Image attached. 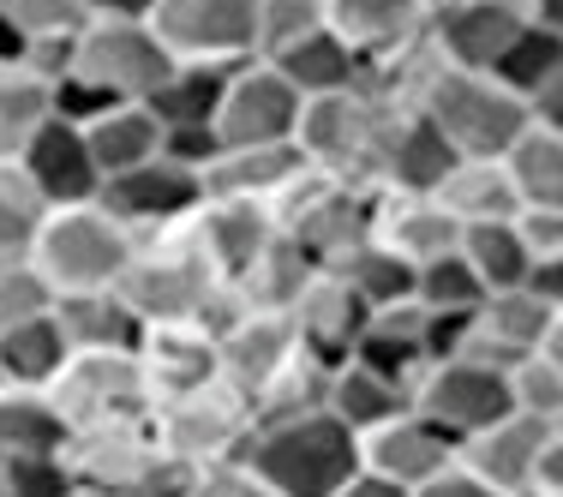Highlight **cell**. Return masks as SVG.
<instances>
[{"mask_svg":"<svg viewBox=\"0 0 563 497\" xmlns=\"http://www.w3.org/2000/svg\"><path fill=\"white\" fill-rule=\"evenodd\" d=\"M432 198L462 228L467 222H504V217H516V210H521L516 186H509L504 156H462V163L444 174V186H438Z\"/></svg>","mask_w":563,"mask_h":497,"instance_id":"cell-31","label":"cell"},{"mask_svg":"<svg viewBox=\"0 0 563 497\" xmlns=\"http://www.w3.org/2000/svg\"><path fill=\"white\" fill-rule=\"evenodd\" d=\"M545 438H552V426L528 420V413H504V420L486 426V432L455 443V462H462L467 474H479L492 492L516 497V492H533V479H540Z\"/></svg>","mask_w":563,"mask_h":497,"instance_id":"cell-20","label":"cell"},{"mask_svg":"<svg viewBox=\"0 0 563 497\" xmlns=\"http://www.w3.org/2000/svg\"><path fill=\"white\" fill-rule=\"evenodd\" d=\"M66 467H73V479L85 492L144 497L174 462L156 450L151 420H144V426H114V432H78L66 443Z\"/></svg>","mask_w":563,"mask_h":497,"instance_id":"cell-13","label":"cell"},{"mask_svg":"<svg viewBox=\"0 0 563 497\" xmlns=\"http://www.w3.org/2000/svg\"><path fill=\"white\" fill-rule=\"evenodd\" d=\"M48 205L36 198V186L24 180L19 163H0V264H24L31 258V240L43 228Z\"/></svg>","mask_w":563,"mask_h":497,"instance_id":"cell-43","label":"cell"},{"mask_svg":"<svg viewBox=\"0 0 563 497\" xmlns=\"http://www.w3.org/2000/svg\"><path fill=\"white\" fill-rule=\"evenodd\" d=\"M306 174V156L294 144H246V151H217V163L205 168V198H246L276 217V205L288 198V186Z\"/></svg>","mask_w":563,"mask_h":497,"instance_id":"cell-24","label":"cell"},{"mask_svg":"<svg viewBox=\"0 0 563 497\" xmlns=\"http://www.w3.org/2000/svg\"><path fill=\"white\" fill-rule=\"evenodd\" d=\"M294 354H300V342H294L288 312L240 306V312L217 330V366H222V378L234 384L240 396H258Z\"/></svg>","mask_w":563,"mask_h":497,"instance_id":"cell-19","label":"cell"},{"mask_svg":"<svg viewBox=\"0 0 563 497\" xmlns=\"http://www.w3.org/2000/svg\"><path fill=\"white\" fill-rule=\"evenodd\" d=\"M55 114V78L31 60H0V163H19L36 126Z\"/></svg>","mask_w":563,"mask_h":497,"instance_id":"cell-33","label":"cell"},{"mask_svg":"<svg viewBox=\"0 0 563 497\" xmlns=\"http://www.w3.org/2000/svg\"><path fill=\"white\" fill-rule=\"evenodd\" d=\"M426 12L432 0H324V24L366 60L413 43L426 31Z\"/></svg>","mask_w":563,"mask_h":497,"instance_id":"cell-27","label":"cell"},{"mask_svg":"<svg viewBox=\"0 0 563 497\" xmlns=\"http://www.w3.org/2000/svg\"><path fill=\"white\" fill-rule=\"evenodd\" d=\"M48 401L73 438L151 420V389H144L139 354H73L60 378L48 384Z\"/></svg>","mask_w":563,"mask_h":497,"instance_id":"cell-8","label":"cell"},{"mask_svg":"<svg viewBox=\"0 0 563 497\" xmlns=\"http://www.w3.org/2000/svg\"><path fill=\"white\" fill-rule=\"evenodd\" d=\"M0 19L24 36V55H31V48H48V43H73L85 31L90 7L85 0H0Z\"/></svg>","mask_w":563,"mask_h":497,"instance_id":"cell-44","label":"cell"},{"mask_svg":"<svg viewBox=\"0 0 563 497\" xmlns=\"http://www.w3.org/2000/svg\"><path fill=\"white\" fill-rule=\"evenodd\" d=\"M558 66H563V31L558 24H521V31L509 36V48L498 55V66H492V78H498L509 97L533 102V90L552 85Z\"/></svg>","mask_w":563,"mask_h":497,"instance_id":"cell-40","label":"cell"},{"mask_svg":"<svg viewBox=\"0 0 563 497\" xmlns=\"http://www.w3.org/2000/svg\"><path fill=\"white\" fill-rule=\"evenodd\" d=\"M282 78H288V90L300 102L312 97H342V90H360L366 85V55H354V48L342 43L330 24H318L312 36H300L294 48H282L271 60Z\"/></svg>","mask_w":563,"mask_h":497,"instance_id":"cell-28","label":"cell"},{"mask_svg":"<svg viewBox=\"0 0 563 497\" xmlns=\"http://www.w3.org/2000/svg\"><path fill=\"white\" fill-rule=\"evenodd\" d=\"M300 126V97L271 60H240L222 85V102L210 114L222 151H246V144H294Z\"/></svg>","mask_w":563,"mask_h":497,"instance_id":"cell-10","label":"cell"},{"mask_svg":"<svg viewBox=\"0 0 563 497\" xmlns=\"http://www.w3.org/2000/svg\"><path fill=\"white\" fill-rule=\"evenodd\" d=\"M43 312H55V288L31 270V258L0 264V330L31 324V318H43Z\"/></svg>","mask_w":563,"mask_h":497,"instance_id":"cell-49","label":"cell"},{"mask_svg":"<svg viewBox=\"0 0 563 497\" xmlns=\"http://www.w3.org/2000/svg\"><path fill=\"white\" fill-rule=\"evenodd\" d=\"M240 467L276 497H336L360 474V438L324 408L294 420H258L240 450Z\"/></svg>","mask_w":563,"mask_h":497,"instance_id":"cell-2","label":"cell"},{"mask_svg":"<svg viewBox=\"0 0 563 497\" xmlns=\"http://www.w3.org/2000/svg\"><path fill=\"white\" fill-rule=\"evenodd\" d=\"M132 246H139V234L114 222L102 205H60L31 240V270L55 288V300L60 294H102L120 281Z\"/></svg>","mask_w":563,"mask_h":497,"instance_id":"cell-3","label":"cell"},{"mask_svg":"<svg viewBox=\"0 0 563 497\" xmlns=\"http://www.w3.org/2000/svg\"><path fill=\"white\" fill-rule=\"evenodd\" d=\"M396 109L372 102L366 90H342V97H312L300 102V126H294V151L306 156V168L330 174L347 186H372L378 192V144L384 120Z\"/></svg>","mask_w":563,"mask_h":497,"instance_id":"cell-6","label":"cell"},{"mask_svg":"<svg viewBox=\"0 0 563 497\" xmlns=\"http://www.w3.org/2000/svg\"><path fill=\"white\" fill-rule=\"evenodd\" d=\"M114 294L132 306V318H139L144 330L151 324H205L217 335L228 318L246 306L217 270H210L205 246L192 240V222L163 228V234H139V246H132Z\"/></svg>","mask_w":563,"mask_h":497,"instance_id":"cell-1","label":"cell"},{"mask_svg":"<svg viewBox=\"0 0 563 497\" xmlns=\"http://www.w3.org/2000/svg\"><path fill=\"white\" fill-rule=\"evenodd\" d=\"M552 318V306L540 300L533 288H504V294H486L467 318V335H462V354L455 360H479V366H498L509 372L516 360H528L540 347V330Z\"/></svg>","mask_w":563,"mask_h":497,"instance_id":"cell-16","label":"cell"},{"mask_svg":"<svg viewBox=\"0 0 563 497\" xmlns=\"http://www.w3.org/2000/svg\"><path fill=\"white\" fill-rule=\"evenodd\" d=\"M60 73L85 78L109 102H151L174 73V55L156 43L144 19H85V31L66 43Z\"/></svg>","mask_w":563,"mask_h":497,"instance_id":"cell-7","label":"cell"},{"mask_svg":"<svg viewBox=\"0 0 563 497\" xmlns=\"http://www.w3.org/2000/svg\"><path fill=\"white\" fill-rule=\"evenodd\" d=\"M372 306L360 300L354 288L336 276V270H318L306 281V294L288 306V324H294V342H300V354L324 360V366H342L347 354H354L360 330H366Z\"/></svg>","mask_w":563,"mask_h":497,"instance_id":"cell-17","label":"cell"},{"mask_svg":"<svg viewBox=\"0 0 563 497\" xmlns=\"http://www.w3.org/2000/svg\"><path fill=\"white\" fill-rule=\"evenodd\" d=\"M78 132H85V151L97 163L102 186L132 174V168H144L151 156H163V120L144 109V102H109V109L90 114Z\"/></svg>","mask_w":563,"mask_h":497,"instance_id":"cell-26","label":"cell"},{"mask_svg":"<svg viewBox=\"0 0 563 497\" xmlns=\"http://www.w3.org/2000/svg\"><path fill=\"white\" fill-rule=\"evenodd\" d=\"M533 354H540V360H552V366L563 372V306H558L552 318H545V330H540V347H533Z\"/></svg>","mask_w":563,"mask_h":497,"instance_id":"cell-58","label":"cell"},{"mask_svg":"<svg viewBox=\"0 0 563 497\" xmlns=\"http://www.w3.org/2000/svg\"><path fill=\"white\" fill-rule=\"evenodd\" d=\"M408 497H504V492H492V486H486V479H479V474H467L462 462H450L444 474H432V479H426V486H413Z\"/></svg>","mask_w":563,"mask_h":497,"instance_id":"cell-52","label":"cell"},{"mask_svg":"<svg viewBox=\"0 0 563 497\" xmlns=\"http://www.w3.org/2000/svg\"><path fill=\"white\" fill-rule=\"evenodd\" d=\"M528 120H533V126H545V132H563V66H558V78L545 90H533Z\"/></svg>","mask_w":563,"mask_h":497,"instance_id":"cell-53","label":"cell"},{"mask_svg":"<svg viewBox=\"0 0 563 497\" xmlns=\"http://www.w3.org/2000/svg\"><path fill=\"white\" fill-rule=\"evenodd\" d=\"M66 420L55 413L48 389H19V384H0V462L12 455H66Z\"/></svg>","mask_w":563,"mask_h":497,"instance_id":"cell-32","label":"cell"},{"mask_svg":"<svg viewBox=\"0 0 563 497\" xmlns=\"http://www.w3.org/2000/svg\"><path fill=\"white\" fill-rule=\"evenodd\" d=\"M455 163H462V156H455V144L420 109H396L390 120H384L378 192H438Z\"/></svg>","mask_w":563,"mask_h":497,"instance_id":"cell-21","label":"cell"},{"mask_svg":"<svg viewBox=\"0 0 563 497\" xmlns=\"http://www.w3.org/2000/svg\"><path fill=\"white\" fill-rule=\"evenodd\" d=\"M420 324H426V312L413 300L384 306V312L366 318V330H360V342H354V354H347V360L366 366V372H378V378H390V384H401V389H413V378L426 372Z\"/></svg>","mask_w":563,"mask_h":497,"instance_id":"cell-30","label":"cell"},{"mask_svg":"<svg viewBox=\"0 0 563 497\" xmlns=\"http://www.w3.org/2000/svg\"><path fill=\"white\" fill-rule=\"evenodd\" d=\"M504 384H509V413H528L540 426H563V372L552 360H540V354L516 360L504 372Z\"/></svg>","mask_w":563,"mask_h":497,"instance_id":"cell-47","label":"cell"},{"mask_svg":"<svg viewBox=\"0 0 563 497\" xmlns=\"http://www.w3.org/2000/svg\"><path fill=\"white\" fill-rule=\"evenodd\" d=\"M336 497H408V492H401V486H390V479H378V474H366V467H360V474L347 479V486H342Z\"/></svg>","mask_w":563,"mask_h":497,"instance_id":"cell-57","label":"cell"},{"mask_svg":"<svg viewBox=\"0 0 563 497\" xmlns=\"http://www.w3.org/2000/svg\"><path fill=\"white\" fill-rule=\"evenodd\" d=\"M73 360L66 335L55 324V312L31 318V324H12L0 330V384H19V389H48L60 378V366Z\"/></svg>","mask_w":563,"mask_h":497,"instance_id":"cell-35","label":"cell"},{"mask_svg":"<svg viewBox=\"0 0 563 497\" xmlns=\"http://www.w3.org/2000/svg\"><path fill=\"white\" fill-rule=\"evenodd\" d=\"M504 168H509V186H516L521 205L563 210V132H545L528 120V132L509 144Z\"/></svg>","mask_w":563,"mask_h":497,"instance_id":"cell-37","label":"cell"},{"mask_svg":"<svg viewBox=\"0 0 563 497\" xmlns=\"http://www.w3.org/2000/svg\"><path fill=\"white\" fill-rule=\"evenodd\" d=\"M324 24V0H258L252 19V60H276L282 48H294L300 36H312Z\"/></svg>","mask_w":563,"mask_h":497,"instance_id":"cell-46","label":"cell"},{"mask_svg":"<svg viewBox=\"0 0 563 497\" xmlns=\"http://www.w3.org/2000/svg\"><path fill=\"white\" fill-rule=\"evenodd\" d=\"M509 222H516V234H521V246H528L533 264H540V258H558V252H563V210H533V205H521Z\"/></svg>","mask_w":563,"mask_h":497,"instance_id":"cell-50","label":"cell"},{"mask_svg":"<svg viewBox=\"0 0 563 497\" xmlns=\"http://www.w3.org/2000/svg\"><path fill=\"white\" fill-rule=\"evenodd\" d=\"M330 389V366L312 354H294L271 384L252 396V420H294V413H318Z\"/></svg>","mask_w":563,"mask_h":497,"instance_id":"cell-42","label":"cell"},{"mask_svg":"<svg viewBox=\"0 0 563 497\" xmlns=\"http://www.w3.org/2000/svg\"><path fill=\"white\" fill-rule=\"evenodd\" d=\"M228 73H234V66H217V60H174V73L163 78V90H156L144 109L163 120V126H210Z\"/></svg>","mask_w":563,"mask_h":497,"instance_id":"cell-38","label":"cell"},{"mask_svg":"<svg viewBox=\"0 0 563 497\" xmlns=\"http://www.w3.org/2000/svg\"><path fill=\"white\" fill-rule=\"evenodd\" d=\"M312 276H318V264L276 228V240L264 246V258L252 264L246 276H240L234 294H240L246 306H258V312H288V306L306 294V281H312Z\"/></svg>","mask_w":563,"mask_h":497,"instance_id":"cell-39","label":"cell"},{"mask_svg":"<svg viewBox=\"0 0 563 497\" xmlns=\"http://www.w3.org/2000/svg\"><path fill=\"white\" fill-rule=\"evenodd\" d=\"M455 252H462V264L474 270V281L486 294H504V288H528V270H533V258H528V246H521V234H516V222H467L462 228V240H455Z\"/></svg>","mask_w":563,"mask_h":497,"instance_id":"cell-36","label":"cell"},{"mask_svg":"<svg viewBox=\"0 0 563 497\" xmlns=\"http://www.w3.org/2000/svg\"><path fill=\"white\" fill-rule=\"evenodd\" d=\"M408 408V389L378 378V372L354 366V360H342V366H330V389H324V413L330 420H342L354 438H366L372 426L396 420V413Z\"/></svg>","mask_w":563,"mask_h":497,"instance_id":"cell-34","label":"cell"},{"mask_svg":"<svg viewBox=\"0 0 563 497\" xmlns=\"http://www.w3.org/2000/svg\"><path fill=\"white\" fill-rule=\"evenodd\" d=\"M19 168H24V180L36 186V198H43L48 210L97 205V192H102V174L85 151V132H78L73 120H60V114H48L43 126H36V139L19 151Z\"/></svg>","mask_w":563,"mask_h":497,"instance_id":"cell-15","label":"cell"},{"mask_svg":"<svg viewBox=\"0 0 563 497\" xmlns=\"http://www.w3.org/2000/svg\"><path fill=\"white\" fill-rule=\"evenodd\" d=\"M516 497H545V492H516Z\"/></svg>","mask_w":563,"mask_h":497,"instance_id":"cell-59","label":"cell"},{"mask_svg":"<svg viewBox=\"0 0 563 497\" xmlns=\"http://www.w3.org/2000/svg\"><path fill=\"white\" fill-rule=\"evenodd\" d=\"M186 497H276V492L258 486L240 462H228V467H205V474H192Z\"/></svg>","mask_w":563,"mask_h":497,"instance_id":"cell-51","label":"cell"},{"mask_svg":"<svg viewBox=\"0 0 563 497\" xmlns=\"http://www.w3.org/2000/svg\"><path fill=\"white\" fill-rule=\"evenodd\" d=\"M528 288L558 312V306H563V252H558V258H540V264H533V270H528Z\"/></svg>","mask_w":563,"mask_h":497,"instance_id":"cell-55","label":"cell"},{"mask_svg":"<svg viewBox=\"0 0 563 497\" xmlns=\"http://www.w3.org/2000/svg\"><path fill=\"white\" fill-rule=\"evenodd\" d=\"M408 408L420 420H432L444 438H474L492 420L509 413V384L498 366H479V360H432V366L413 378Z\"/></svg>","mask_w":563,"mask_h":497,"instance_id":"cell-9","label":"cell"},{"mask_svg":"<svg viewBox=\"0 0 563 497\" xmlns=\"http://www.w3.org/2000/svg\"><path fill=\"white\" fill-rule=\"evenodd\" d=\"M252 426H258L252 420V396H240L228 378H210V384H198V389H186V396H168L151 408L156 450H163L174 467H186V474L240 462Z\"/></svg>","mask_w":563,"mask_h":497,"instance_id":"cell-4","label":"cell"},{"mask_svg":"<svg viewBox=\"0 0 563 497\" xmlns=\"http://www.w3.org/2000/svg\"><path fill=\"white\" fill-rule=\"evenodd\" d=\"M521 24L528 19L509 0H432V12H426V48L444 66H462V73H492Z\"/></svg>","mask_w":563,"mask_h":497,"instance_id":"cell-14","label":"cell"},{"mask_svg":"<svg viewBox=\"0 0 563 497\" xmlns=\"http://www.w3.org/2000/svg\"><path fill=\"white\" fill-rule=\"evenodd\" d=\"M420 114L455 144V156H509V144L528 132V102L509 97L492 73H462V66H438Z\"/></svg>","mask_w":563,"mask_h":497,"instance_id":"cell-5","label":"cell"},{"mask_svg":"<svg viewBox=\"0 0 563 497\" xmlns=\"http://www.w3.org/2000/svg\"><path fill=\"white\" fill-rule=\"evenodd\" d=\"M533 492L563 497V426H552V438H545V455H540V479H533Z\"/></svg>","mask_w":563,"mask_h":497,"instance_id":"cell-54","label":"cell"},{"mask_svg":"<svg viewBox=\"0 0 563 497\" xmlns=\"http://www.w3.org/2000/svg\"><path fill=\"white\" fill-rule=\"evenodd\" d=\"M97 205L114 222H126L132 234H163V228L192 222V210L205 205V174L168 163V156H151L144 168H132V174L102 186Z\"/></svg>","mask_w":563,"mask_h":497,"instance_id":"cell-12","label":"cell"},{"mask_svg":"<svg viewBox=\"0 0 563 497\" xmlns=\"http://www.w3.org/2000/svg\"><path fill=\"white\" fill-rule=\"evenodd\" d=\"M90 19H151L156 0H85Z\"/></svg>","mask_w":563,"mask_h":497,"instance_id":"cell-56","label":"cell"},{"mask_svg":"<svg viewBox=\"0 0 563 497\" xmlns=\"http://www.w3.org/2000/svg\"><path fill=\"white\" fill-rule=\"evenodd\" d=\"M55 324L66 335L73 354H139L144 324L132 318V306L114 288L102 294H60L55 300Z\"/></svg>","mask_w":563,"mask_h":497,"instance_id":"cell-29","label":"cell"},{"mask_svg":"<svg viewBox=\"0 0 563 497\" xmlns=\"http://www.w3.org/2000/svg\"><path fill=\"white\" fill-rule=\"evenodd\" d=\"M479 300H486V288L462 264V252H444V258L413 270V306L420 312H474Z\"/></svg>","mask_w":563,"mask_h":497,"instance_id":"cell-45","label":"cell"},{"mask_svg":"<svg viewBox=\"0 0 563 497\" xmlns=\"http://www.w3.org/2000/svg\"><path fill=\"white\" fill-rule=\"evenodd\" d=\"M347 288L360 294V300L372 306V312H384V306H401L413 300V264L396 258L390 246H378V240H366V246H354L342 264H330Z\"/></svg>","mask_w":563,"mask_h":497,"instance_id":"cell-41","label":"cell"},{"mask_svg":"<svg viewBox=\"0 0 563 497\" xmlns=\"http://www.w3.org/2000/svg\"><path fill=\"white\" fill-rule=\"evenodd\" d=\"M192 240L205 246L210 270H217L228 288H240V276L264 258V246L276 240V217L264 205H246V198H205L192 210Z\"/></svg>","mask_w":563,"mask_h":497,"instance_id":"cell-22","label":"cell"},{"mask_svg":"<svg viewBox=\"0 0 563 497\" xmlns=\"http://www.w3.org/2000/svg\"><path fill=\"white\" fill-rule=\"evenodd\" d=\"M78 479L66 455H12L0 462V497H73Z\"/></svg>","mask_w":563,"mask_h":497,"instance_id":"cell-48","label":"cell"},{"mask_svg":"<svg viewBox=\"0 0 563 497\" xmlns=\"http://www.w3.org/2000/svg\"><path fill=\"white\" fill-rule=\"evenodd\" d=\"M450 462H455V438H444L413 408H401L396 420L372 426V432L360 438V467L378 474V479H390V486H401V492L426 486V479L444 474Z\"/></svg>","mask_w":563,"mask_h":497,"instance_id":"cell-18","label":"cell"},{"mask_svg":"<svg viewBox=\"0 0 563 497\" xmlns=\"http://www.w3.org/2000/svg\"><path fill=\"white\" fill-rule=\"evenodd\" d=\"M139 372H144V389H151V408L168 396H186V389L222 378L217 335L205 324H151L139 335Z\"/></svg>","mask_w":563,"mask_h":497,"instance_id":"cell-23","label":"cell"},{"mask_svg":"<svg viewBox=\"0 0 563 497\" xmlns=\"http://www.w3.org/2000/svg\"><path fill=\"white\" fill-rule=\"evenodd\" d=\"M252 19H258V0H156L144 24L174 60L240 66L252 60Z\"/></svg>","mask_w":563,"mask_h":497,"instance_id":"cell-11","label":"cell"},{"mask_svg":"<svg viewBox=\"0 0 563 497\" xmlns=\"http://www.w3.org/2000/svg\"><path fill=\"white\" fill-rule=\"evenodd\" d=\"M372 240H378V246H390L396 258H408L413 270H420V264H432V258H444V252H455L462 222H455L432 192H384V198H378V228H372Z\"/></svg>","mask_w":563,"mask_h":497,"instance_id":"cell-25","label":"cell"}]
</instances>
